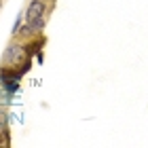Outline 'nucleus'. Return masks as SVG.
<instances>
[{
	"label": "nucleus",
	"mask_w": 148,
	"mask_h": 148,
	"mask_svg": "<svg viewBox=\"0 0 148 148\" xmlns=\"http://www.w3.org/2000/svg\"><path fill=\"white\" fill-rule=\"evenodd\" d=\"M53 11V4L45 2V0H32L28 11H25V25L21 32H15V34H25V36H36L45 30L47 19H49V13Z\"/></svg>",
	"instance_id": "f257e3e1"
}]
</instances>
